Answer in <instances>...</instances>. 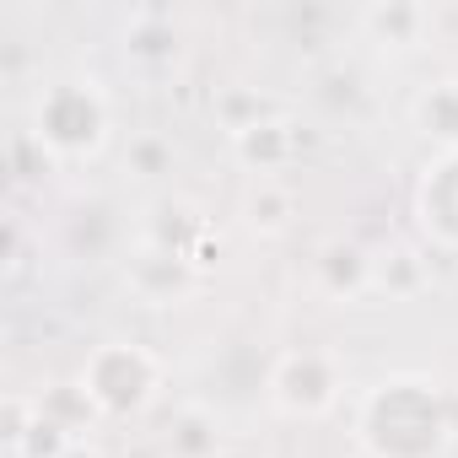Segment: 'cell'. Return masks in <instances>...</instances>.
<instances>
[{
  "instance_id": "obj_19",
  "label": "cell",
  "mask_w": 458,
  "mask_h": 458,
  "mask_svg": "<svg viewBox=\"0 0 458 458\" xmlns=\"http://www.w3.org/2000/svg\"><path fill=\"white\" fill-rule=\"evenodd\" d=\"M49 167H55V157L33 140V130H22L12 140V173H17V183H38V173H49Z\"/></svg>"
},
{
  "instance_id": "obj_18",
  "label": "cell",
  "mask_w": 458,
  "mask_h": 458,
  "mask_svg": "<svg viewBox=\"0 0 458 458\" xmlns=\"http://www.w3.org/2000/svg\"><path fill=\"white\" fill-rule=\"evenodd\" d=\"M216 114H221L226 135H243V130L265 124V119H270L276 108H270V98H259V92H226V98L216 103Z\"/></svg>"
},
{
  "instance_id": "obj_3",
  "label": "cell",
  "mask_w": 458,
  "mask_h": 458,
  "mask_svg": "<svg viewBox=\"0 0 458 458\" xmlns=\"http://www.w3.org/2000/svg\"><path fill=\"white\" fill-rule=\"evenodd\" d=\"M76 383L92 399L98 420H135L162 394V356L135 340H103L87 351Z\"/></svg>"
},
{
  "instance_id": "obj_24",
  "label": "cell",
  "mask_w": 458,
  "mask_h": 458,
  "mask_svg": "<svg viewBox=\"0 0 458 458\" xmlns=\"http://www.w3.org/2000/svg\"><path fill=\"white\" fill-rule=\"evenodd\" d=\"M6 458H22V453H6Z\"/></svg>"
},
{
  "instance_id": "obj_8",
  "label": "cell",
  "mask_w": 458,
  "mask_h": 458,
  "mask_svg": "<svg viewBox=\"0 0 458 458\" xmlns=\"http://www.w3.org/2000/svg\"><path fill=\"white\" fill-rule=\"evenodd\" d=\"M313 276H318V292L329 302H356V297L372 292V249H361L351 238H335V243L318 249Z\"/></svg>"
},
{
  "instance_id": "obj_2",
  "label": "cell",
  "mask_w": 458,
  "mask_h": 458,
  "mask_svg": "<svg viewBox=\"0 0 458 458\" xmlns=\"http://www.w3.org/2000/svg\"><path fill=\"white\" fill-rule=\"evenodd\" d=\"M114 103L92 76H55L33 98V140L55 162H92L108 146Z\"/></svg>"
},
{
  "instance_id": "obj_10",
  "label": "cell",
  "mask_w": 458,
  "mask_h": 458,
  "mask_svg": "<svg viewBox=\"0 0 458 458\" xmlns=\"http://www.w3.org/2000/svg\"><path fill=\"white\" fill-rule=\"evenodd\" d=\"M410 124L437 151H458V76H442V81L420 87L415 103H410Z\"/></svg>"
},
{
  "instance_id": "obj_16",
  "label": "cell",
  "mask_w": 458,
  "mask_h": 458,
  "mask_svg": "<svg viewBox=\"0 0 458 458\" xmlns=\"http://www.w3.org/2000/svg\"><path fill=\"white\" fill-rule=\"evenodd\" d=\"M221 447V431L205 410H183L173 420V458H210Z\"/></svg>"
},
{
  "instance_id": "obj_6",
  "label": "cell",
  "mask_w": 458,
  "mask_h": 458,
  "mask_svg": "<svg viewBox=\"0 0 458 458\" xmlns=\"http://www.w3.org/2000/svg\"><path fill=\"white\" fill-rule=\"evenodd\" d=\"M415 221H420V233L458 254V151H437L415 183Z\"/></svg>"
},
{
  "instance_id": "obj_11",
  "label": "cell",
  "mask_w": 458,
  "mask_h": 458,
  "mask_svg": "<svg viewBox=\"0 0 458 458\" xmlns=\"http://www.w3.org/2000/svg\"><path fill=\"white\" fill-rule=\"evenodd\" d=\"M124 60L140 71H162L178 60V28L167 12H135L124 28Z\"/></svg>"
},
{
  "instance_id": "obj_17",
  "label": "cell",
  "mask_w": 458,
  "mask_h": 458,
  "mask_svg": "<svg viewBox=\"0 0 458 458\" xmlns=\"http://www.w3.org/2000/svg\"><path fill=\"white\" fill-rule=\"evenodd\" d=\"M76 442H87V437H76V431H71V426H60V420H55V415H44V410H38V415H33V426H28V437H22V447H17V453H22V458H65V453H71V447H76Z\"/></svg>"
},
{
  "instance_id": "obj_21",
  "label": "cell",
  "mask_w": 458,
  "mask_h": 458,
  "mask_svg": "<svg viewBox=\"0 0 458 458\" xmlns=\"http://www.w3.org/2000/svg\"><path fill=\"white\" fill-rule=\"evenodd\" d=\"M167 162H173V151H167V140H135L130 146V167L140 173V178H157V173H167Z\"/></svg>"
},
{
  "instance_id": "obj_1",
  "label": "cell",
  "mask_w": 458,
  "mask_h": 458,
  "mask_svg": "<svg viewBox=\"0 0 458 458\" xmlns=\"http://www.w3.org/2000/svg\"><path fill=\"white\" fill-rule=\"evenodd\" d=\"M356 442L367 458H442L453 442L447 394L420 372L372 383L356 404Z\"/></svg>"
},
{
  "instance_id": "obj_14",
  "label": "cell",
  "mask_w": 458,
  "mask_h": 458,
  "mask_svg": "<svg viewBox=\"0 0 458 458\" xmlns=\"http://www.w3.org/2000/svg\"><path fill=\"white\" fill-rule=\"evenodd\" d=\"M372 292H383L388 302L420 297V292H426V259H420L415 249H404V243L372 254Z\"/></svg>"
},
{
  "instance_id": "obj_7",
  "label": "cell",
  "mask_w": 458,
  "mask_h": 458,
  "mask_svg": "<svg viewBox=\"0 0 458 458\" xmlns=\"http://www.w3.org/2000/svg\"><path fill=\"white\" fill-rule=\"evenodd\" d=\"M356 28H361L367 44H377V49H388V55H410V49L426 44L431 12L415 6V0H372V6L356 12Z\"/></svg>"
},
{
  "instance_id": "obj_4",
  "label": "cell",
  "mask_w": 458,
  "mask_h": 458,
  "mask_svg": "<svg viewBox=\"0 0 458 458\" xmlns=\"http://www.w3.org/2000/svg\"><path fill=\"white\" fill-rule=\"evenodd\" d=\"M270 404L292 420H318L340 404L345 394V367L335 351H318V345H297V351H281L276 367H270V383H265Z\"/></svg>"
},
{
  "instance_id": "obj_22",
  "label": "cell",
  "mask_w": 458,
  "mask_h": 458,
  "mask_svg": "<svg viewBox=\"0 0 458 458\" xmlns=\"http://www.w3.org/2000/svg\"><path fill=\"white\" fill-rule=\"evenodd\" d=\"M22 270H28V233L12 221L6 226V281H22Z\"/></svg>"
},
{
  "instance_id": "obj_12",
  "label": "cell",
  "mask_w": 458,
  "mask_h": 458,
  "mask_svg": "<svg viewBox=\"0 0 458 458\" xmlns=\"http://www.w3.org/2000/svg\"><path fill=\"white\" fill-rule=\"evenodd\" d=\"M210 238V221L189 205V199H162L157 210H151V221H146V243H157V249H173V254H189L194 259V249Z\"/></svg>"
},
{
  "instance_id": "obj_23",
  "label": "cell",
  "mask_w": 458,
  "mask_h": 458,
  "mask_svg": "<svg viewBox=\"0 0 458 458\" xmlns=\"http://www.w3.org/2000/svg\"><path fill=\"white\" fill-rule=\"evenodd\" d=\"M65 458H98V453H92V447H87V442H76V447H71V453H65Z\"/></svg>"
},
{
  "instance_id": "obj_20",
  "label": "cell",
  "mask_w": 458,
  "mask_h": 458,
  "mask_svg": "<svg viewBox=\"0 0 458 458\" xmlns=\"http://www.w3.org/2000/svg\"><path fill=\"white\" fill-rule=\"evenodd\" d=\"M0 415H6V420H0V442H6V453H17L22 437H28V426H33V415H38V399L6 394V410H0Z\"/></svg>"
},
{
  "instance_id": "obj_15",
  "label": "cell",
  "mask_w": 458,
  "mask_h": 458,
  "mask_svg": "<svg viewBox=\"0 0 458 458\" xmlns=\"http://www.w3.org/2000/svg\"><path fill=\"white\" fill-rule=\"evenodd\" d=\"M38 410L55 415L60 426H71L76 437L98 420V410H92V399L81 394V383H55V388H44V394H38Z\"/></svg>"
},
{
  "instance_id": "obj_13",
  "label": "cell",
  "mask_w": 458,
  "mask_h": 458,
  "mask_svg": "<svg viewBox=\"0 0 458 458\" xmlns=\"http://www.w3.org/2000/svg\"><path fill=\"white\" fill-rule=\"evenodd\" d=\"M297 221V194L281 178H254V189L243 194V226L254 238H281Z\"/></svg>"
},
{
  "instance_id": "obj_9",
  "label": "cell",
  "mask_w": 458,
  "mask_h": 458,
  "mask_svg": "<svg viewBox=\"0 0 458 458\" xmlns=\"http://www.w3.org/2000/svg\"><path fill=\"white\" fill-rule=\"evenodd\" d=\"M233 157L254 173V178H276L292 157H297V124L286 114H270L265 124L233 135Z\"/></svg>"
},
{
  "instance_id": "obj_5",
  "label": "cell",
  "mask_w": 458,
  "mask_h": 458,
  "mask_svg": "<svg viewBox=\"0 0 458 458\" xmlns=\"http://www.w3.org/2000/svg\"><path fill=\"white\" fill-rule=\"evenodd\" d=\"M124 286L146 308H178L199 286V270H194L189 254H173V249H157V243L140 238V249L124 259Z\"/></svg>"
}]
</instances>
